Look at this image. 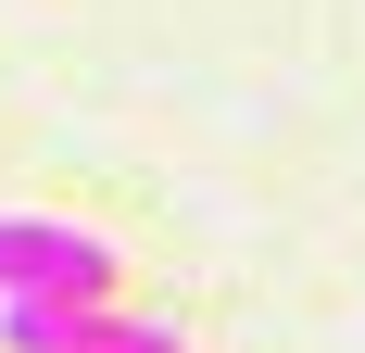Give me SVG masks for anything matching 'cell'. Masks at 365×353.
Returning a JSON list of instances; mask_svg holds the SVG:
<instances>
[{
    "label": "cell",
    "instance_id": "obj_1",
    "mask_svg": "<svg viewBox=\"0 0 365 353\" xmlns=\"http://www.w3.org/2000/svg\"><path fill=\"white\" fill-rule=\"evenodd\" d=\"M26 290H63V303H113L126 265H113L101 227H63V214H0V303Z\"/></svg>",
    "mask_w": 365,
    "mask_h": 353
},
{
    "label": "cell",
    "instance_id": "obj_2",
    "mask_svg": "<svg viewBox=\"0 0 365 353\" xmlns=\"http://www.w3.org/2000/svg\"><path fill=\"white\" fill-rule=\"evenodd\" d=\"M0 353H189L164 316H126V303H63V290H26L0 303Z\"/></svg>",
    "mask_w": 365,
    "mask_h": 353
}]
</instances>
